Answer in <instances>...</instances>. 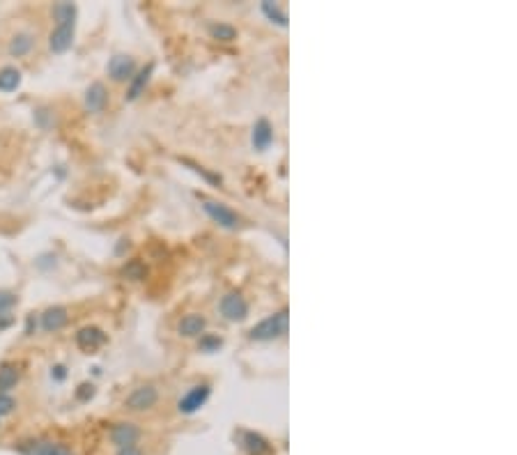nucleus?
<instances>
[{
    "label": "nucleus",
    "mask_w": 517,
    "mask_h": 455,
    "mask_svg": "<svg viewBox=\"0 0 517 455\" xmlns=\"http://www.w3.org/2000/svg\"><path fill=\"white\" fill-rule=\"evenodd\" d=\"M288 331V308H281L278 313L265 317L262 322H258L256 327L251 329V338L253 341H276L283 334Z\"/></svg>",
    "instance_id": "obj_1"
},
{
    "label": "nucleus",
    "mask_w": 517,
    "mask_h": 455,
    "mask_svg": "<svg viewBox=\"0 0 517 455\" xmlns=\"http://www.w3.org/2000/svg\"><path fill=\"white\" fill-rule=\"evenodd\" d=\"M202 209L205 214H207L214 224H219L221 228H228V230H235L241 226V216L237 212H232L228 205H223V202H217V200H202Z\"/></svg>",
    "instance_id": "obj_2"
},
{
    "label": "nucleus",
    "mask_w": 517,
    "mask_h": 455,
    "mask_svg": "<svg viewBox=\"0 0 517 455\" xmlns=\"http://www.w3.org/2000/svg\"><path fill=\"white\" fill-rule=\"evenodd\" d=\"M157 400H159V391L154 389L152 384H145V386H138V389H134L129 395H126L124 407L131 410V412H148L157 405Z\"/></svg>",
    "instance_id": "obj_3"
},
{
    "label": "nucleus",
    "mask_w": 517,
    "mask_h": 455,
    "mask_svg": "<svg viewBox=\"0 0 517 455\" xmlns=\"http://www.w3.org/2000/svg\"><path fill=\"white\" fill-rule=\"evenodd\" d=\"M219 311L223 317L230 319V322H241V319H246V315H249V302L239 292H228L221 299Z\"/></svg>",
    "instance_id": "obj_4"
},
{
    "label": "nucleus",
    "mask_w": 517,
    "mask_h": 455,
    "mask_svg": "<svg viewBox=\"0 0 517 455\" xmlns=\"http://www.w3.org/2000/svg\"><path fill=\"white\" fill-rule=\"evenodd\" d=\"M74 35H76V21L58 23L51 31V35H48V48H51L53 53L70 51L74 44Z\"/></svg>",
    "instance_id": "obj_5"
},
{
    "label": "nucleus",
    "mask_w": 517,
    "mask_h": 455,
    "mask_svg": "<svg viewBox=\"0 0 517 455\" xmlns=\"http://www.w3.org/2000/svg\"><path fill=\"white\" fill-rule=\"evenodd\" d=\"M106 70H109V76L115 83L131 81L134 74H136V60L126 53H115L109 60V67H106Z\"/></svg>",
    "instance_id": "obj_6"
},
{
    "label": "nucleus",
    "mask_w": 517,
    "mask_h": 455,
    "mask_svg": "<svg viewBox=\"0 0 517 455\" xmlns=\"http://www.w3.org/2000/svg\"><path fill=\"white\" fill-rule=\"evenodd\" d=\"M209 395H212L209 384H198V386H193V389H189V391L180 398L178 410H180L182 414H193V412H198V410L202 407V405L209 400Z\"/></svg>",
    "instance_id": "obj_7"
},
{
    "label": "nucleus",
    "mask_w": 517,
    "mask_h": 455,
    "mask_svg": "<svg viewBox=\"0 0 517 455\" xmlns=\"http://www.w3.org/2000/svg\"><path fill=\"white\" fill-rule=\"evenodd\" d=\"M18 451H21V455H74L72 449L65 446V444H60V442H44V439L21 444Z\"/></svg>",
    "instance_id": "obj_8"
},
{
    "label": "nucleus",
    "mask_w": 517,
    "mask_h": 455,
    "mask_svg": "<svg viewBox=\"0 0 517 455\" xmlns=\"http://www.w3.org/2000/svg\"><path fill=\"white\" fill-rule=\"evenodd\" d=\"M138 439H141V428L136 423H115L111 428V442L118 449L136 446Z\"/></svg>",
    "instance_id": "obj_9"
},
{
    "label": "nucleus",
    "mask_w": 517,
    "mask_h": 455,
    "mask_svg": "<svg viewBox=\"0 0 517 455\" xmlns=\"http://www.w3.org/2000/svg\"><path fill=\"white\" fill-rule=\"evenodd\" d=\"M106 343V334L99 327H83L76 334V345L81 347L83 352H94L97 347H102Z\"/></svg>",
    "instance_id": "obj_10"
},
{
    "label": "nucleus",
    "mask_w": 517,
    "mask_h": 455,
    "mask_svg": "<svg viewBox=\"0 0 517 455\" xmlns=\"http://www.w3.org/2000/svg\"><path fill=\"white\" fill-rule=\"evenodd\" d=\"M109 104V90H106L104 83H92L90 88L85 90V111L87 113H102Z\"/></svg>",
    "instance_id": "obj_11"
},
{
    "label": "nucleus",
    "mask_w": 517,
    "mask_h": 455,
    "mask_svg": "<svg viewBox=\"0 0 517 455\" xmlns=\"http://www.w3.org/2000/svg\"><path fill=\"white\" fill-rule=\"evenodd\" d=\"M67 322H70V311L65 306H51L42 313V329L48 334L60 331Z\"/></svg>",
    "instance_id": "obj_12"
},
{
    "label": "nucleus",
    "mask_w": 517,
    "mask_h": 455,
    "mask_svg": "<svg viewBox=\"0 0 517 455\" xmlns=\"http://www.w3.org/2000/svg\"><path fill=\"white\" fill-rule=\"evenodd\" d=\"M251 143L258 152H265L269 145L274 143V127H271V122L267 118H260L256 122V127H253V133H251Z\"/></svg>",
    "instance_id": "obj_13"
},
{
    "label": "nucleus",
    "mask_w": 517,
    "mask_h": 455,
    "mask_svg": "<svg viewBox=\"0 0 517 455\" xmlns=\"http://www.w3.org/2000/svg\"><path fill=\"white\" fill-rule=\"evenodd\" d=\"M35 48V35L33 33H16L7 44V53L12 57H26Z\"/></svg>",
    "instance_id": "obj_14"
},
{
    "label": "nucleus",
    "mask_w": 517,
    "mask_h": 455,
    "mask_svg": "<svg viewBox=\"0 0 517 455\" xmlns=\"http://www.w3.org/2000/svg\"><path fill=\"white\" fill-rule=\"evenodd\" d=\"M205 327H207V319H205L202 315H198V313H189V315H184L180 319L178 331L182 336H187V338H196V336H202Z\"/></svg>",
    "instance_id": "obj_15"
},
{
    "label": "nucleus",
    "mask_w": 517,
    "mask_h": 455,
    "mask_svg": "<svg viewBox=\"0 0 517 455\" xmlns=\"http://www.w3.org/2000/svg\"><path fill=\"white\" fill-rule=\"evenodd\" d=\"M18 380H21V371H18L16 363L5 361L3 366H0V393L12 391L18 384Z\"/></svg>",
    "instance_id": "obj_16"
},
{
    "label": "nucleus",
    "mask_w": 517,
    "mask_h": 455,
    "mask_svg": "<svg viewBox=\"0 0 517 455\" xmlns=\"http://www.w3.org/2000/svg\"><path fill=\"white\" fill-rule=\"evenodd\" d=\"M152 72H154V65L150 62L148 67H145V70H141V72H136V74H134L131 85H129V92H126V99H129V102L138 99L141 92H143V88H145V85H148V81H150Z\"/></svg>",
    "instance_id": "obj_17"
},
{
    "label": "nucleus",
    "mask_w": 517,
    "mask_h": 455,
    "mask_svg": "<svg viewBox=\"0 0 517 455\" xmlns=\"http://www.w3.org/2000/svg\"><path fill=\"white\" fill-rule=\"evenodd\" d=\"M241 446L249 451V455H265L269 451L267 439L258 432H244L241 434Z\"/></svg>",
    "instance_id": "obj_18"
},
{
    "label": "nucleus",
    "mask_w": 517,
    "mask_h": 455,
    "mask_svg": "<svg viewBox=\"0 0 517 455\" xmlns=\"http://www.w3.org/2000/svg\"><path fill=\"white\" fill-rule=\"evenodd\" d=\"M21 85V72L16 67H3L0 70V92H14Z\"/></svg>",
    "instance_id": "obj_19"
},
{
    "label": "nucleus",
    "mask_w": 517,
    "mask_h": 455,
    "mask_svg": "<svg viewBox=\"0 0 517 455\" xmlns=\"http://www.w3.org/2000/svg\"><path fill=\"white\" fill-rule=\"evenodd\" d=\"M262 14H265L271 23L288 28V12L278 3H269V0H265V3H262Z\"/></svg>",
    "instance_id": "obj_20"
},
{
    "label": "nucleus",
    "mask_w": 517,
    "mask_h": 455,
    "mask_svg": "<svg viewBox=\"0 0 517 455\" xmlns=\"http://www.w3.org/2000/svg\"><path fill=\"white\" fill-rule=\"evenodd\" d=\"M76 14H79V7L74 3H55L51 9V16L55 18L58 23H67V21H76Z\"/></svg>",
    "instance_id": "obj_21"
},
{
    "label": "nucleus",
    "mask_w": 517,
    "mask_h": 455,
    "mask_svg": "<svg viewBox=\"0 0 517 455\" xmlns=\"http://www.w3.org/2000/svg\"><path fill=\"white\" fill-rule=\"evenodd\" d=\"M209 35L219 42H235L237 28L230 23H209Z\"/></svg>",
    "instance_id": "obj_22"
},
{
    "label": "nucleus",
    "mask_w": 517,
    "mask_h": 455,
    "mask_svg": "<svg viewBox=\"0 0 517 455\" xmlns=\"http://www.w3.org/2000/svg\"><path fill=\"white\" fill-rule=\"evenodd\" d=\"M184 166H189L193 172H198V175L205 180V182H209V184H214V187H221V175H217V172H209L207 168H202L200 163H196V161H191V159H180Z\"/></svg>",
    "instance_id": "obj_23"
},
{
    "label": "nucleus",
    "mask_w": 517,
    "mask_h": 455,
    "mask_svg": "<svg viewBox=\"0 0 517 455\" xmlns=\"http://www.w3.org/2000/svg\"><path fill=\"white\" fill-rule=\"evenodd\" d=\"M223 345V341L219 336H209V334H205V336H200V350L202 352H219V347Z\"/></svg>",
    "instance_id": "obj_24"
},
{
    "label": "nucleus",
    "mask_w": 517,
    "mask_h": 455,
    "mask_svg": "<svg viewBox=\"0 0 517 455\" xmlns=\"http://www.w3.org/2000/svg\"><path fill=\"white\" fill-rule=\"evenodd\" d=\"M16 295L14 292H7V290H0V315L7 313L9 308H14L16 306Z\"/></svg>",
    "instance_id": "obj_25"
},
{
    "label": "nucleus",
    "mask_w": 517,
    "mask_h": 455,
    "mask_svg": "<svg viewBox=\"0 0 517 455\" xmlns=\"http://www.w3.org/2000/svg\"><path fill=\"white\" fill-rule=\"evenodd\" d=\"M16 410V400L9 393H0V416H7Z\"/></svg>",
    "instance_id": "obj_26"
},
{
    "label": "nucleus",
    "mask_w": 517,
    "mask_h": 455,
    "mask_svg": "<svg viewBox=\"0 0 517 455\" xmlns=\"http://www.w3.org/2000/svg\"><path fill=\"white\" fill-rule=\"evenodd\" d=\"M124 276H129V278H134V280H141V278L145 276V269H143L141 263H131V265H126V267H124Z\"/></svg>",
    "instance_id": "obj_27"
},
{
    "label": "nucleus",
    "mask_w": 517,
    "mask_h": 455,
    "mask_svg": "<svg viewBox=\"0 0 517 455\" xmlns=\"http://www.w3.org/2000/svg\"><path fill=\"white\" fill-rule=\"evenodd\" d=\"M92 395H94V386L92 384H83L81 391H79V398L81 400H87V398H92Z\"/></svg>",
    "instance_id": "obj_28"
},
{
    "label": "nucleus",
    "mask_w": 517,
    "mask_h": 455,
    "mask_svg": "<svg viewBox=\"0 0 517 455\" xmlns=\"http://www.w3.org/2000/svg\"><path fill=\"white\" fill-rule=\"evenodd\" d=\"M118 455H143V451L138 446H126V449H118Z\"/></svg>",
    "instance_id": "obj_29"
},
{
    "label": "nucleus",
    "mask_w": 517,
    "mask_h": 455,
    "mask_svg": "<svg viewBox=\"0 0 517 455\" xmlns=\"http://www.w3.org/2000/svg\"><path fill=\"white\" fill-rule=\"evenodd\" d=\"M9 324H12V319L5 317V315H0V331H3V329H7Z\"/></svg>",
    "instance_id": "obj_30"
}]
</instances>
